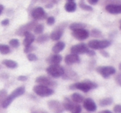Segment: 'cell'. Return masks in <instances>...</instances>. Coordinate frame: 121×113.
<instances>
[{
    "instance_id": "obj_38",
    "label": "cell",
    "mask_w": 121,
    "mask_h": 113,
    "mask_svg": "<svg viewBox=\"0 0 121 113\" xmlns=\"http://www.w3.org/2000/svg\"><path fill=\"white\" fill-rule=\"evenodd\" d=\"M108 4H120V0H105Z\"/></svg>"
},
{
    "instance_id": "obj_26",
    "label": "cell",
    "mask_w": 121,
    "mask_h": 113,
    "mask_svg": "<svg viewBox=\"0 0 121 113\" xmlns=\"http://www.w3.org/2000/svg\"><path fill=\"white\" fill-rule=\"evenodd\" d=\"M50 36H49L48 34H41L37 39H36V41L38 44H43L45 42H47L49 40Z\"/></svg>"
},
{
    "instance_id": "obj_18",
    "label": "cell",
    "mask_w": 121,
    "mask_h": 113,
    "mask_svg": "<svg viewBox=\"0 0 121 113\" xmlns=\"http://www.w3.org/2000/svg\"><path fill=\"white\" fill-rule=\"evenodd\" d=\"M62 60V56L59 54H54V55L49 56L46 60V61L50 65H59Z\"/></svg>"
},
{
    "instance_id": "obj_37",
    "label": "cell",
    "mask_w": 121,
    "mask_h": 113,
    "mask_svg": "<svg viewBox=\"0 0 121 113\" xmlns=\"http://www.w3.org/2000/svg\"><path fill=\"white\" fill-rule=\"evenodd\" d=\"M113 111H114V113H120L121 112V106L119 104H117L114 106Z\"/></svg>"
},
{
    "instance_id": "obj_29",
    "label": "cell",
    "mask_w": 121,
    "mask_h": 113,
    "mask_svg": "<svg viewBox=\"0 0 121 113\" xmlns=\"http://www.w3.org/2000/svg\"><path fill=\"white\" fill-rule=\"evenodd\" d=\"M33 30L35 34H38V35L42 34V32H44V25L43 24H37Z\"/></svg>"
},
{
    "instance_id": "obj_32",
    "label": "cell",
    "mask_w": 121,
    "mask_h": 113,
    "mask_svg": "<svg viewBox=\"0 0 121 113\" xmlns=\"http://www.w3.org/2000/svg\"><path fill=\"white\" fill-rule=\"evenodd\" d=\"M9 45H10V46H12L13 48H17V47H19V45H20V42H19V40H17V39H12V40H10V41H9Z\"/></svg>"
},
{
    "instance_id": "obj_11",
    "label": "cell",
    "mask_w": 121,
    "mask_h": 113,
    "mask_svg": "<svg viewBox=\"0 0 121 113\" xmlns=\"http://www.w3.org/2000/svg\"><path fill=\"white\" fill-rule=\"evenodd\" d=\"M31 15H32V18L34 20H43L47 17V13L44 11V9L42 7H36L31 12Z\"/></svg>"
},
{
    "instance_id": "obj_4",
    "label": "cell",
    "mask_w": 121,
    "mask_h": 113,
    "mask_svg": "<svg viewBox=\"0 0 121 113\" xmlns=\"http://www.w3.org/2000/svg\"><path fill=\"white\" fill-rule=\"evenodd\" d=\"M46 72L52 78H60L64 73V68L60 65H51L46 69Z\"/></svg>"
},
{
    "instance_id": "obj_44",
    "label": "cell",
    "mask_w": 121,
    "mask_h": 113,
    "mask_svg": "<svg viewBox=\"0 0 121 113\" xmlns=\"http://www.w3.org/2000/svg\"><path fill=\"white\" fill-rule=\"evenodd\" d=\"M120 73H119V74L116 76V78H115V79H116V82H117V83L119 85H120L121 84V80H120Z\"/></svg>"
},
{
    "instance_id": "obj_43",
    "label": "cell",
    "mask_w": 121,
    "mask_h": 113,
    "mask_svg": "<svg viewBox=\"0 0 121 113\" xmlns=\"http://www.w3.org/2000/svg\"><path fill=\"white\" fill-rule=\"evenodd\" d=\"M86 54H87L89 56H94V55H95V52L94 51V50H89Z\"/></svg>"
},
{
    "instance_id": "obj_17",
    "label": "cell",
    "mask_w": 121,
    "mask_h": 113,
    "mask_svg": "<svg viewBox=\"0 0 121 113\" xmlns=\"http://www.w3.org/2000/svg\"><path fill=\"white\" fill-rule=\"evenodd\" d=\"M105 10L111 14H119L121 12L120 4H107Z\"/></svg>"
},
{
    "instance_id": "obj_24",
    "label": "cell",
    "mask_w": 121,
    "mask_h": 113,
    "mask_svg": "<svg viewBox=\"0 0 121 113\" xmlns=\"http://www.w3.org/2000/svg\"><path fill=\"white\" fill-rule=\"evenodd\" d=\"M71 101H74L75 103H77V104L83 102V101H84V97L78 93H72L71 96Z\"/></svg>"
},
{
    "instance_id": "obj_2",
    "label": "cell",
    "mask_w": 121,
    "mask_h": 113,
    "mask_svg": "<svg viewBox=\"0 0 121 113\" xmlns=\"http://www.w3.org/2000/svg\"><path fill=\"white\" fill-rule=\"evenodd\" d=\"M25 92H26V89H25V87L24 86H21V87L17 88L15 90H13V91L12 92V93H11L10 95L6 97L5 99H4V101H2V103H1V106H2L3 108H4V109L9 107V106H10L11 103L13 102V100H15L16 98L18 97L23 95L24 93H25Z\"/></svg>"
},
{
    "instance_id": "obj_15",
    "label": "cell",
    "mask_w": 121,
    "mask_h": 113,
    "mask_svg": "<svg viewBox=\"0 0 121 113\" xmlns=\"http://www.w3.org/2000/svg\"><path fill=\"white\" fill-rule=\"evenodd\" d=\"M83 106H84L85 109L86 111H91V112L95 111L96 109H97V105L95 104V102L91 98H86V99H84Z\"/></svg>"
},
{
    "instance_id": "obj_21",
    "label": "cell",
    "mask_w": 121,
    "mask_h": 113,
    "mask_svg": "<svg viewBox=\"0 0 121 113\" xmlns=\"http://www.w3.org/2000/svg\"><path fill=\"white\" fill-rule=\"evenodd\" d=\"M65 46H66V44L63 41H58L57 43H56L55 45H53L52 50L54 54H59L60 51H62L64 50Z\"/></svg>"
},
{
    "instance_id": "obj_46",
    "label": "cell",
    "mask_w": 121,
    "mask_h": 113,
    "mask_svg": "<svg viewBox=\"0 0 121 113\" xmlns=\"http://www.w3.org/2000/svg\"><path fill=\"white\" fill-rule=\"evenodd\" d=\"M4 9V5H2V4H0V14H1V13L3 12Z\"/></svg>"
},
{
    "instance_id": "obj_34",
    "label": "cell",
    "mask_w": 121,
    "mask_h": 113,
    "mask_svg": "<svg viewBox=\"0 0 121 113\" xmlns=\"http://www.w3.org/2000/svg\"><path fill=\"white\" fill-rule=\"evenodd\" d=\"M27 58L29 61H36L37 60V56L33 53H29L27 55Z\"/></svg>"
},
{
    "instance_id": "obj_50",
    "label": "cell",
    "mask_w": 121,
    "mask_h": 113,
    "mask_svg": "<svg viewBox=\"0 0 121 113\" xmlns=\"http://www.w3.org/2000/svg\"><path fill=\"white\" fill-rule=\"evenodd\" d=\"M66 1H74V0H66Z\"/></svg>"
},
{
    "instance_id": "obj_31",
    "label": "cell",
    "mask_w": 121,
    "mask_h": 113,
    "mask_svg": "<svg viewBox=\"0 0 121 113\" xmlns=\"http://www.w3.org/2000/svg\"><path fill=\"white\" fill-rule=\"evenodd\" d=\"M91 36L95 38H99L102 36V32L98 29H93L91 32Z\"/></svg>"
},
{
    "instance_id": "obj_42",
    "label": "cell",
    "mask_w": 121,
    "mask_h": 113,
    "mask_svg": "<svg viewBox=\"0 0 121 113\" xmlns=\"http://www.w3.org/2000/svg\"><path fill=\"white\" fill-rule=\"evenodd\" d=\"M1 24H2V26H4V27H6V26H8L9 24V19H4V20L2 21Z\"/></svg>"
},
{
    "instance_id": "obj_51",
    "label": "cell",
    "mask_w": 121,
    "mask_h": 113,
    "mask_svg": "<svg viewBox=\"0 0 121 113\" xmlns=\"http://www.w3.org/2000/svg\"><path fill=\"white\" fill-rule=\"evenodd\" d=\"M0 106H1V102H0Z\"/></svg>"
},
{
    "instance_id": "obj_19",
    "label": "cell",
    "mask_w": 121,
    "mask_h": 113,
    "mask_svg": "<svg viewBox=\"0 0 121 113\" xmlns=\"http://www.w3.org/2000/svg\"><path fill=\"white\" fill-rule=\"evenodd\" d=\"M64 79H76L77 78V74H76V72H74L72 69H67L66 70L64 69V73H63L62 76Z\"/></svg>"
},
{
    "instance_id": "obj_20",
    "label": "cell",
    "mask_w": 121,
    "mask_h": 113,
    "mask_svg": "<svg viewBox=\"0 0 121 113\" xmlns=\"http://www.w3.org/2000/svg\"><path fill=\"white\" fill-rule=\"evenodd\" d=\"M25 38H24V40H23V45L24 46H28V45H31L33 41L35 40V36L33 35L32 33L31 32H27L24 35Z\"/></svg>"
},
{
    "instance_id": "obj_33",
    "label": "cell",
    "mask_w": 121,
    "mask_h": 113,
    "mask_svg": "<svg viewBox=\"0 0 121 113\" xmlns=\"http://www.w3.org/2000/svg\"><path fill=\"white\" fill-rule=\"evenodd\" d=\"M8 96L7 91L5 89H2L0 90V102L2 103V101L5 99V97Z\"/></svg>"
},
{
    "instance_id": "obj_48",
    "label": "cell",
    "mask_w": 121,
    "mask_h": 113,
    "mask_svg": "<svg viewBox=\"0 0 121 113\" xmlns=\"http://www.w3.org/2000/svg\"><path fill=\"white\" fill-rule=\"evenodd\" d=\"M41 113H47V111H41Z\"/></svg>"
},
{
    "instance_id": "obj_28",
    "label": "cell",
    "mask_w": 121,
    "mask_h": 113,
    "mask_svg": "<svg viewBox=\"0 0 121 113\" xmlns=\"http://www.w3.org/2000/svg\"><path fill=\"white\" fill-rule=\"evenodd\" d=\"M113 103V99L111 97H105L103 99L99 100V105L101 106H109Z\"/></svg>"
},
{
    "instance_id": "obj_10",
    "label": "cell",
    "mask_w": 121,
    "mask_h": 113,
    "mask_svg": "<svg viewBox=\"0 0 121 113\" xmlns=\"http://www.w3.org/2000/svg\"><path fill=\"white\" fill-rule=\"evenodd\" d=\"M37 25V22H28V23L25 24V25H22L19 27L18 29L17 30L16 32V34L19 36H24L26 33L27 32H30L32 30H33L35 26Z\"/></svg>"
},
{
    "instance_id": "obj_6",
    "label": "cell",
    "mask_w": 121,
    "mask_h": 113,
    "mask_svg": "<svg viewBox=\"0 0 121 113\" xmlns=\"http://www.w3.org/2000/svg\"><path fill=\"white\" fill-rule=\"evenodd\" d=\"M62 106L64 110L71 111V113H81V106L78 105L77 103H75L68 97H65V100L62 103Z\"/></svg>"
},
{
    "instance_id": "obj_7",
    "label": "cell",
    "mask_w": 121,
    "mask_h": 113,
    "mask_svg": "<svg viewBox=\"0 0 121 113\" xmlns=\"http://www.w3.org/2000/svg\"><path fill=\"white\" fill-rule=\"evenodd\" d=\"M96 71L104 78H108L116 73V69L113 66H99L96 69Z\"/></svg>"
},
{
    "instance_id": "obj_36",
    "label": "cell",
    "mask_w": 121,
    "mask_h": 113,
    "mask_svg": "<svg viewBox=\"0 0 121 113\" xmlns=\"http://www.w3.org/2000/svg\"><path fill=\"white\" fill-rule=\"evenodd\" d=\"M47 23L49 26H52L55 23V17H48L47 19Z\"/></svg>"
},
{
    "instance_id": "obj_16",
    "label": "cell",
    "mask_w": 121,
    "mask_h": 113,
    "mask_svg": "<svg viewBox=\"0 0 121 113\" xmlns=\"http://www.w3.org/2000/svg\"><path fill=\"white\" fill-rule=\"evenodd\" d=\"M81 62V59H80L79 55H76V54H69L65 57V63L68 65H74V64H78Z\"/></svg>"
},
{
    "instance_id": "obj_49",
    "label": "cell",
    "mask_w": 121,
    "mask_h": 113,
    "mask_svg": "<svg viewBox=\"0 0 121 113\" xmlns=\"http://www.w3.org/2000/svg\"><path fill=\"white\" fill-rule=\"evenodd\" d=\"M32 113H38L37 111H32Z\"/></svg>"
},
{
    "instance_id": "obj_5",
    "label": "cell",
    "mask_w": 121,
    "mask_h": 113,
    "mask_svg": "<svg viewBox=\"0 0 121 113\" xmlns=\"http://www.w3.org/2000/svg\"><path fill=\"white\" fill-rule=\"evenodd\" d=\"M111 45V41L108 40H92L89 41L87 46L92 50H104Z\"/></svg>"
},
{
    "instance_id": "obj_23",
    "label": "cell",
    "mask_w": 121,
    "mask_h": 113,
    "mask_svg": "<svg viewBox=\"0 0 121 113\" xmlns=\"http://www.w3.org/2000/svg\"><path fill=\"white\" fill-rule=\"evenodd\" d=\"M3 65H5L7 68L9 69H16L18 67V64L17 63L16 61L12 60H4L2 61Z\"/></svg>"
},
{
    "instance_id": "obj_3",
    "label": "cell",
    "mask_w": 121,
    "mask_h": 113,
    "mask_svg": "<svg viewBox=\"0 0 121 113\" xmlns=\"http://www.w3.org/2000/svg\"><path fill=\"white\" fill-rule=\"evenodd\" d=\"M33 92L39 97H50L54 94V90L49 87H46L43 85H36L33 87Z\"/></svg>"
},
{
    "instance_id": "obj_8",
    "label": "cell",
    "mask_w": 121,
    "mask_h": 113,
    "mask_svg": "<svg viewBox=\"0 0 121 113\" xmlns=\"http://www.w3.org/2000/svg\"><path fill=\"white\" fill-rule=\"evenodd\" d=\"M66 23L60 24L58 27H56V29H54L52 32L51 35L49 36L50 38L52 39V40H59L63 36L64 30H65V28H66Z\"/></svg>"
},
{
    "instance_id": "obj_25",
    "label": "cell",
    "mask_w": 121,
    "mask_h": 113,
    "mask_svg": "<svg viewBox=\"0 0 121 113\" xmlns=\"http://www.w3.org/2000/svg\"><path fill=\"white\" fill-rule=\"evenodd\" d=\"M86 27V24L81 23V22H74L69 26V28L71 31L78 30V29H85Z\"/></svg>"
},
{
    "instance_id": "obj_45",
    "label": "cell",
    "mask_w": 121,
    "mask_h": 113,
    "mask_svg": "<svg viewBox=\"0 0 121 113\" xmlns=\"http://www.w3.org/2000/svg\"><path fill=\"white\" fill-rule=\"evenodd\" d=\"M99 113H113V112H112V111H109V110H104V111H99Z\"/></svg>"
},
{
    "instance_id": "obj_22",
    "label": "cell",
    "mask_w": 121,
    "mask_h": 113,
    "mask_svg": "<svg viewBox=\"0 0 121 113\" xmlns=\"http://www.w3.org/2000/svg\"><path fill=\"white\" fill-rule=\"evenodd\" d=\"M65 10L67 12H73L76 10V4L74 1H67L65 4Z\"/></svg>"
},
{
    "instance_id": "obj_14",
    "label": "cell",
    "mask_w": 121,
    "mask_h": 113,
    "mask_svg": "<svg viewBox=\"0 0 121 113\" xmlns=\"http://www.w3.org/2000/svg\"><path fill=\"white\" fill-rule=\"evenodd\" d=\"M72 36L79 40H84L90 36V32L86 29H78L72 31Z\"/></svg>"
},
{
    "instance_id": "obj_27",
    "label": "cell",
    "mask_w": 121,
    "mask_h": 113,
    "mask_svg": "<svg viewBox=\"0 0 121 113\" xmlns=\"http://www.w3.org/2000/svg\"><path fill=\"white\" fill-rule=\"evenodd\" d=\"M11 52L10 47L8 45H4V44H0V54L2 55H8Z\"/></svg>"
},
{
    "instance_id": "obj_39",
    "label": "cell",
    "mask_w": 121,
    "mask_h": 113,
    "mask_svg": "<svg viewBox=\"0 0 121 113\" xmlns=\"http://www.w3.org/2000/svg\"><path fill=\"white\" fill-rule=\"evenodd\" d=\"M27 76H25V75H20V76L17 77V80L18 81H27Z\"/></svg>"
},
{
    "instance_id": "obj_35",
    "label": "cell",
    "mask_w": 121,
    "mask_h": 113,
    "mask_svg": "<svg viewBox=\"0 0 121 113\" xmlns=\"http://www.w3.org/2000/svg\"><path fill=\"white\" fill-rule=\"evenodd\" d=\"M35 47L34 46H32V45H28V46H26L25 48H24V53H26V54H29V53H31V52H32L34 50H35Z\"/></svg>"
},
{
    "instance_id": "obj_9",
    "label": "cell",
    "mask_w": 121,
    "mask_h": 113,
    "mask_svg": "<svg viewBox=\"0 0 121 113\" xmlns=\"http://www.w3.org/2000/svg\"><path fill=\"white\" fill-rule=\"evenodd\" d=\"M48 108L53 113H63L64 108H63L62 103H60L57 100H51L47 102Z\"/></svg>"
},
{
    "instance_id": "obj_47",
    "label": "cell",
    "mask_w": 121,
    "mask_h": 113,
    "mask_svg": "<svg viewBox=\"0 0 121 113\" xmlns=\"http://www.w3.org/2000/svg\"><path fill=\"white\" fill-rule=\"evenodd\" d=\"M37 1H38V0H32V4H34V3H37Z\"/></svg>"
},
{
    "instance_id": "obj_40",
    "label": "cell",
    "mask_w": 121,
    "mask_h": 113,
    "mask_svg": "<svg viewBox=\"0 0 121 113\" xmlns=\"http://www.w3.org/2000/svg\"><path fill=\"white\" fill-rule=\"evenodd\" d=\"M100 54H101V55H102L104 57H106V58L109 57V53H108V52H106L105 50H100Z\"/></svg>"
},
{
    "instance_id": "obj_30",
    "label": "cell",
    "mask_w": 121,
    "mask_h": 113,
    "mask_svg": "<svg viewBox=\"0 0 121 113\" xmlns=\"http://www.w3.org/2000/svg\"><path fill=\"white\" fill-rule=\"evenodd\" d=\"M80 7H81V9L83 10H86V11H93V8L91 6H89L88 4H86V3L84 2V0H81V2H80Z\"/></svg>"
},
{
    "instance_id": "obj_13",
    "label": "cell",
    "mask_w": 121,
    "mask_h": 113,
    "mask_svg": "<svg viewBox=\"0 0 121 113\" xmlns=\"http://www.w3.org/2000/svg\"><path fill=\"white\" fill-rule=\"evenodd\" d=\"M89 50L87 45L85 43H80L77 45H73L71 48V52L76 55H81V54H86Z\"/></svg>"
},
{
    "instance_id": "obj_1",
    "label": "cell",
    "mask_w": 121,
    "mask_h": 113,
    "mask_svg": "<svg viewBox=\"0 0 121 113\" xmlns=\"http://www.w3.org/2000/svg\"><path fill=\"white\" fill-rule=\"evenodd\" d=\"M98 85L97 83H94V82L91 81V80H85L83 82H79V83H75L73 84H71L69 87L70 89L71 90H80L82 91L84 93H88L91 90L97 88Z\"/></svg>"
},
{
    "instance_id": "obj_12",
    "label": "cell",
    "mask_w": 121,
    "mask_h": 113,
    "mask_svg": "<svg viewBox=\"0 0 121 113\" xmlns=\"http://www.w3.org/2000/svg\"><path fill=\"white\" fill-rule=\"evenodd\" d=\"M36 83H38V84H40V85H43V86H46V87H49V88L56 86V83L47 76L37 77V78H36Z\"/></svg>"
},
{
    "instance_id": "obj_41",
    "label": "cell",
    "mask_w": 121,
    "mask_h": 113,
    "mask_svg": "<svg viewBox=\"0 0 121 113\" xmlns=\"http://www.w3.org/2000/svg\"><path fill=\"white\" fill-rule=\"evenodd\" d=\"M87 2L91 5H95V4H97V3L99 2V0H87Z\"/></svg>"
}]
</instances>
